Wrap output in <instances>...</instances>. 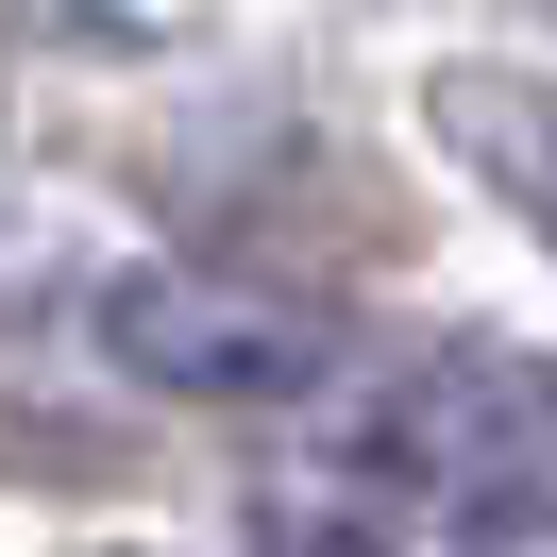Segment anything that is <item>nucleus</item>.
I'll use <instances>...</instances> for the list:
<instances>
[{
  "label": "nucleus",
  "mask_w": 557,
  "mask_h": 557,
  "mask_svg": "<svg viewBox=\"0 0 557 557\" xmlns=\"http://www.w3.org/2000/svg\"><path fill=\"white\" fill-rule=\"evenodd\" d=\"M456 557H557V507H541V490H473Z\"/></svg>",
  "instance_id": "nucleus-4"
},
{
  "label": "nucleus",
  "mask_w": 557,
  "mask_h": 557,
  "mask_svg": "<svg viewBox=\"0 0 557 557\" xmlns=\"http://www.w3.org/2000/svg\"><path fill=\"white\" fill-rule=\"evenodd\" d=\"M372 456L422 490H523L557 456V372H523V355H440V372H406L372 406Z\"/></svg>",
  "instance_id": "nucleus-2"
},
{
  "label": "nucleus",
  "mask_w": 557,
  "mask_h": 557,
  "mask_svg": "<svg viewBox=\"0 0 557 557\" xmlns=\"http://www.w3.org/2000/svg\"><path fill=\"white\" fill-rule=\"evenodd\" d=\"M440 152L557 253V85H523V69H440Z\"/></svg>",
  "instance_id": "nucleus-3"
},
{
  "label": "nucleus",
  "mask_w": 557,
  "mask_h": 557,
  "mask_svg": "<svg viewBox=\"0 0 557 557\" xmlns=\"http://www.w3.org/2000/svg\"><path fill=\"white\" fill-rule=\"evenodd\" d=\"M253 557H388V541H372L355 507H271V523H253Z\"/></svg>",
  "instance_id": "nucleus-5"
},
{
  "label": "nucleus",
  "mask_w": 557,
  "mask_h": 557,
  "mask_svg": "<svg viewBox=\"0 0 557 557\" xmlns=\"http://www.w3.org/2000/svg\"><path fill=\"white\" fill-rule=\"evenodd\" d=\"M85 338H102V372L170 388V406H305V388H338V305L237 287V271H119L85 305Z\"/></svg>",
  "instance_id": "nucleus-1"
}]
</instances>
